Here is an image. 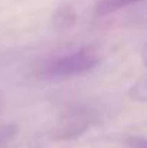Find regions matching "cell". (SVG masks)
<instances>
[{
    "label": "cell",
    "mask_w": 147,
    "mask_h": 148,
    "mask_svg": "<svg viewBox=\"0 0 147 148\" xmlns=\"http://www.w3.org/2000/svg\"><path fill=\"white\" fill-rule=\"evenodd\" d=\"M99 62V53L94 48H81L75 52L50 60L42 68L41 76L46 79L72 78L92 71Z\"/></svg>",
    "instance_id": "6da1fadb"
},
{
    "label": "cell",
    "mask_w": 147,
    "mask_h": 148,
    "mask_svg": "<svg viewBox=\"0 0 147 148\" xmlns=\"http://www.w3.org/2000/svg\"><path fill=\"white\" fill-rule=\"evenodd\" d=\"M91 124V118L87 112L74 111L66 114L56 125L53 134L58 140H72L82 135Z\"/></svg>",
    "instance_id": "7a4b0ae2"
},
{
    "label": "cell",
    "mask_w": 147,
    "mask_h": 148,
    "mask_svg": "<svg viewBox=\"0 0 147 148\" xmlns=\"http://www.w3.org/2000/svg\"><path fill=\"white\" fill-rule=\"evenodd\" d=\"M53 27L58 30H65L69 29L74 23H75V12L71 6H62L59 7L52 19Z\"/></svg>",
    "instance_id": "3957f363"
},
{
    "label": "cell",
    "mask_w": 147,
    "mask_h": 148,
    "mask_svg": "<svg viewBox=\"0 0 147 148\" xmlns=\"http://www.w3.org/2000/svg\"><path fill=\"white\" fill-rule=\"evenodd\" d=\"M139 1L141 0H101L95 6V13L98 16H108Z\"/></svg>",
    "instance_id": "277c9868"
},
{
    "label": "cell",
    "mask_w": 147,
    "mask_h": 148,
    "mask_svg": "<svg viewBox=\"0 0 147 148\" xmlns=\"http://www.w3.org/2000/svg\"><path fill=\"white\" fill-rule=\"evenodd\" d=\"M130 97L134 101L139 102H144L147 98V84H146V78L143 76L140 81H137L131 88H130Z\"/></svg>",
    "instance_id": "5b68a950"
},
{
    "label": "cell",
    "mask_w": 147,
    "mask_h": 148,
    "mask_svg": "<svg viewBox=\"0 0 147 148\" xmlns=\"http://www.w3.org/2000/svg\"><path fill=\"white\" fill-rule=\"evenodd\" d=\"M17 132V127L14 124H6V125H0V145L4 144L6 141H9L10 138H13Z\"/></svg>",
    "instance_id": "8992f818"
},
{
    "label": "cell",
    "mask_w": 147,
    "mask_h": 148,
    "mask_svg": "<svg viewBox=\"0 0 147 148\" xmlns=\"http://www.w3.org/2000/svg\"><path fill=\"white\" fill-rule=\"evenodd\" d=\"M0 105H1V92H0Z\"/></svg>",
    "instance_id": "52a82bcc"
}]
</instances>
